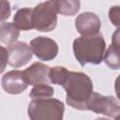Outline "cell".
<instances>
[{
  "label": "cell",
  "mask_w": 120,
  "mask_h": 120,
  "mask_svg": "<svg viewBox=\"0 0 120 120\" xmlns=\"http://www.w3.org/2000/svg\"><path fill=\"white\" fill-rule=\"evenodd\" d=\"M62 86L66 91L68 105L77 110H87L86 103L93 93V83L85 73L69 71Z\"/></svg>",
  "instance_id": "obj_1"
},
{
  "label": "cell",
  "mask_w": 120,
  "mask_h": 120,
  "mask_svg": "<svg viewBox=\"0 0 120 120\" xmlns=\"http://www.w3.org/2000/svg\"><path fill=\"white\" fill-rule=\"evenodd\" d=\"M105 48L106 43L100 34L82 36L73 41L74 55L82 66L86 64H100L104 58Z\"/></svg>",
  "instance_id": "obj_2"
},
{
  "label": "cell",
  "mask_w": 120,
  "mask_h": 120,
  "mask_svg": "<svg viewBox=\"0 0 120 120\" xmlns=\"http://www.w3.org/2000/svg\"><path fill=\"white\" fill-rule=\"evenodd\" d=\"M65 107L62 101L50 98H33L29 103L27 112L32 120H61Z\"/></svg>",
  "instance_id": "obj_3"
},
{
  "label": "cell",
  "mask_w": 120,
  "mask_h": 120,
  "mask_svg": "<svg viewBox=\"0 0 120 120\" xmlns=\"http://www.w3.org/2000/svg\"><path fill=\"white\" fill-rule=\"evenodd\" d=\"M56 13L57 10L54 0H48L39 3L33 8V28L41 32H50L53 30L57 23Z\"/></svg>",
  "instance_id": "obj_4"
},
{
  "label": "cell",
  "mask_w": 120,
  "mask_h": 120,
  "mask_svg": "<svg viewBox=\"0 0 120 120\" xmlns=\"http://www.w3.org/2000/svg\"><path fill=\"white\" fill-rule=\"evenodd\" d=\"M87 110L113 119H120V101L112 96H102L93 92L86 103Z\"/></svg>",
  "instance_id": "obj_5"
},
{
  "label": "cell",
  "mask_w": 120,
  "mask_h": 120,
  "mask_svg": "<svg viewBox=\"0 0 120 120\" xmlns=\"http://www.w3.org/2000/svg\"><path fill=\"white\" fill-rule=\"evenodd\" d=\"M2 88L6 93L17 95L22 93L28 86L29 82L24 71L10 70L5 73L1 80Z\"/></svg>",
  "instance_id": "obj_6"
},
{
  "label": "cell",
  "mask_w": 120,
  "mask_h": 120,
  "mask_svg": "<svg viewBox=\"0 0 120 120\" xmlns=\"http://www.w3.org/2000/svg\"><path fill=\"white\" fill-rule=\"evenodd\" d=\"M33 56L31 46L24 42H14L8 48V63L13 68H20L26 65Z\"/></svg>",
  "instance_id": "obj_7"
},
{
  "label": "cell",
  "mask_w": 120,
  "mask_h": 120,
  "mask_svg": "<svg viewBox=\"0 0 120 120\" xmlns=\"http://www.w3.org/2000/svg\"><path fill=\"white\" fill-rule=\"evenodd\" d=\"M30 46L36 56L43 61L52 60L58 52L57 43L46 37H38L30 41Z\"/></svg>",
  "instance_id": "obj_8"
},
{
  "label": "cell",
  "mask_w": 120,
  "mask_h": 120,
  "mask_svg": "<svg viewBox=\"0 0 120 120\" xmlns=\"http://www.w3.org/2000/svg\"><path fill=\"white\" fill-rule=\"evenodd\" d=\"M75 25L82 36H92L98 34L100 29V20L93 12H83L77 17Z\"/></svg>",
  "instance_id": "obj_9"
},
{
  "label": "cell",
  "mask_w": 120,
  "mask_h": 120,
  "mask_svg": "<svg viewBox=\"0 0 120 120\" xmlns=\"http://www.w3.org/2000/svg\"><path fill=\"white\" fill-rule=\"evenodd\" d=\"M50 69L51 68L48 66L39 62H36L23 71L27 77L29 84L37 85L39 83H49L51 82L49 77Z\"/></svg>",
  "instance_id": "obj_10"
},
{
  "label": "cell",
  "mask_w": 120,
  "mask_h": 120,
  "mask_svg": "<svg viewBox=\"0 0 120 120\" xmlns=\"http://www.w3.org/2000/svg\"><path fill=\"white\" fill-rule=\"evenodd\" d=\"M32 12H33V8H23L19 9L14 15L13 23L20 30L26 31L33 29Z\"/></svg>",
  "instance_id": "obj_11"
},
{
  "label": "cell",
  "mask_w": 120,
  "mask_h": 120,
  "mask_svg": "<svg viewBox=\"0 0 120 120\" xmlns=\"http://www.w3.org/2000/svg\"><path fill=\"white\" fill-rule=\"evenodd\" d=\"M20 35V29L11 22H2L0 26V40L2 43L11 45L14 43Z\"/></svg>",
  "instance_id": "obj_12"
},
{
  "label": "cell",
  "mask_w": 120,
  "mask_h": 120,
  "mask_svg": "<svg viewBox=\"0 0 120 120\" xmlns=\"http://www.w3.org/2000/svg\"><path fill=\"white\" fill-rule=\"evenodd\" d=\"M57 13L65 16L75 15L81 7L80 0H54Z\"/></svg>",
  "instance_id": "obj_13"
},
{
  "label": "cell",
  "mask_w": 120,
  "mask_h": 120,
  "mask_svg": "<svg viewBox=\"0 0 120 120\" xmlns=\"http://www.w3.org/2000/svg\"><path fill=\"white\" fill-rule=\"evenodd\" d=\"M104 62L106 65L112 69H119L120 68V50L113 45H111L108 50L105 52Z\"/></svg>",
  "instance_id": "obj_14"
},
{
  "label": "cell",
  "mask_w": 120,
  "mask_h": 120,
  "mask_svg": "<svg viewBox=\"0 0 120 120\" xmlns=\"http://www.w3.org/2000/svg\"><path fill=\"white\" fill-rule=\"evenodd\" d=\"M68 72H69V70H68L64 67L57 66V67L52 68L50 69V72H49V77H50L51 82L54 83V84L63 85V83L67 80Z\"/></svg>",
  "instance_id": "obj_15"
},
{
  "label": "cell",
  "mask_w": 120,
  "mask_h": 120,
  "mask_svg": "<svg viewBox=\"0 0 120 120\" xmlns=\"http://www.w3.org/2000/svg\"><path fill=\"white\" fill-rule=\"evenodd\" d=\"M54 89L46 84V83H39L37 84L33 87V89L31 90L29 96L32 98H51L52 97L54 91Z\"/></svg>",
  "instance_id": "obj_16"
},
{
  "label": "cell",
  "mask_w": 120,
  "mask_h": 120,
  "mask_svg": "<svg viewBox=\"0 0 120 120\" xmlns=\"http://www.w3.org/2000/svg\"><path fill=\"white\" fill-rule=\"evenodd\" d=\"M109 18L114 26L120 28V6H113L110 8Z\"/></svg>",
  "instance_id": "obj_17"
},
{
  "label": "cell",
  "mask_w": 120,
  "mask_h": 120,
  "mask_svg": "<svg viewBox=\"0 0 120 120\" xmlns=\"http://www.w3.org/2000/svg\"><path fill=\"white\" fill-rule=\"evenodd\" d=\"M10 15V6L8 1L1 0V21L4 22Z\"/></svg>",
  "instance_id": "obj_18"
},
{
  "label": "cell",
  "mask_w": 120,
  "mask_h": 120,
  "mask_svg": "<svg viewBox=\"0 0 120 120\" xmlns=\"http://www.w3.org/2000/svg\"><path fill=\"white\" fill-rule=\"evenodd\" d=\"M112 45L120 50V28H118L112 37Z\"/></svg>",
  "instance_id": "obj_19"
},
{
  "label": "cell",
  "mask_w": 120,
  "mask_h": 120,
  "mask_svg": "<svg viewBox=\"0 0 120 120\" xmlns=\"http://www.w3.org/2000/svg\"><path fill=\"white\" fill-rule=\"evenodd\" d=\"M1 72H3L6 68V63L8 62V50H6L4 47H1Z\"/></svg>",
  "instance_id": "obj_20"
},
{
  "label": "cell",
  "mask_w": 120,
  "mask_h": 120,
  "mask_svg": "<svg viewBox=\"0 0 120 120\" xmlns=\"http://www.w3.org/2000/svg\"><path fill=\"white\" fill-rule=\"evenodd\" d=\"M114 90H115V94H116L118 99L120 100V75L115 80V82H114Z\"/></svg>",
  "instance_id": "obj_21"
}]
</instances>
